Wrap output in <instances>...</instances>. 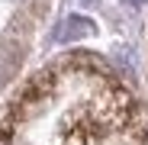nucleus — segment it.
Listing matches in <instances>:
<instances>
[{"mask_svg": "<svg viewBox=\"0 0 148 145\" xmlns=\"http://www.w3.org/2000/svg\"><path fill=\"white\" fill-rule=\"evenodd\" d=\"M64 26H68V29H61L58 39H74V36H81V32H90V23H87V19H68Z\"/></svg>", "mask_w": 148, "mask_h": 145, "instance_id": "nucleus-1", "label": "nucleus"}, {"mask_svg": "<svg viewBox=\"0 0 148 145\" xmlns=\"http://www.w3.org/2000/svg\"><path fill=\"white\" fill-rule=\"evenodd\" d=\"M13 71V58H10V52L3 45H0V81H7V74Z\"/></svg>", "mask_w": 148, "mask_h": 145, "instance_id": "nucleus-2", "label": "nucleus"}, {"mask_svg": "<svg viewBox=\"0 0 148 145\" xmlns=\"http://www.w3.org/2000/svg\"><path fill=\"white\" fill-rule=\"evenodd\" d=\"M0 145H10V142H7V139H3V135H0Z\"/></svg>", "mask_w": 148, "mask_h": 145, "instance_id": "nucleus-3", "label": "nucleus"}]
</instances>
